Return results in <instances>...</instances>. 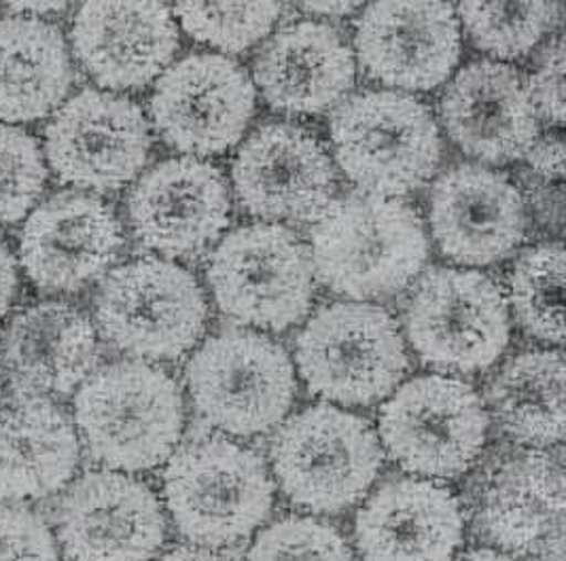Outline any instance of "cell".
<instances>
[{
    "mask_svg": "<svg viewBox=\"0 0 566 561\" xmlns=\"http://www.w3.org/2000/svg\"><path fill=\"white\" fill-rule=\"evenodd\" d=\"M310 237L314 276L355 301L403 290L429 256L424 223L412 204L363 191L327 205Z\"/></svg>",
    "mask_w": 566,
    "mask_h": 561,
    "instance_id": "obj_1",
    "label": "cell"
},
{
    "mask_svg": "<svg viewBox=\"0 0 566 561\" xmlns=\"http://www.w3.org/2000/svg\"><path fill=\"white\" fill-rule=\"evenodd\" d=\"M185 426L177 382L145 360L96 369L75 394V431L106 470L143 473L170 458Z\"/></svg>",
    "mask_w": 566,
    "mask_h": 561,
    "instance_id": "obj_2",
    "label": "cell"
},
{
    "mask_svg": "<svg viewBox=\"0 0 566 561\" xmlns=\"http://www.w3.org/2000/svg\"><path fill=\"white\" fill-rule=\"evenodd\" d=\"M164 498L180 534L217 549L249 538L268 519L274 485L253 449L205 436L170 456Z\"/></svg>",
    "mask_w": 566,
    "mask_h": 561,
    "instance_id": "obj_3",
    "label": "cell"
},
{
    "mask_svg": "<svg viewBox=\"0 0 566 561\" xmlns=\"http://www.w3.org/2000/svg\"><path fill=\"white\" fill-rule=\"evenodd\" d=\"M332 145L342 172L363 193L401 198L431 179L441 138L431 110L408 94L360 92L332 117Z\"/></svg>",
    "mask_w": 566,
    "mask_h": 561,
    "instance_id": "obj_4",
    "label": "cell"
},
{
    "mask_svg": "<svg viewBox=\"0 0 566 561\" xmlns=\"http://www.w3.org/2000/svg\"><path fill=\"white\" fill-rule=\"evenodd\" d=\"M382 459L369 422L334 405L295 413L272 443V468L284 496L312 512L334 515L357 505Z\"/></svg>",
    "mask_w": 566,
    "mask_h": 561,
    "instance_id": "obj_5",
    "label": "cell"
},
{
    "mask_svg": "<svg viewBox=\"0 0 566 561\" xmlns=\"http://www.w3.org/2000/svg\"><path fill=\"white\" fill-rule=\"evenodd\" d=\"M295 358L312 394L348 407L387 399L408 371L395 318L359 301L321 307L300 332Z\"/></svg>",
    "mask_w": 566,
    "mask_h": 561,
    "instance_id": "obj_6",
    "label": "cell"
},
{
    "mask_svg": "<svg viewBox=\"0 0 566 561\" xmlns=\"http://www.w3.org/2000/svg\"><path fill=\"white\" fill-rule=\"evenodd\" d=\"M202 286L172 261L143 256L106 274L96 295V325L119 352L143 360H175L205 335Z\"/></svg>",
    "mask_w": 566,
    "mask_h": 561,
    "instance_id": "obj_7",
    "label": "cell"
},
{
    "mask_svg": "<svg viewBox=\"0 0 566 561\" xmlns=\"http://www.w3.org/2000/svg\"><path fill=\"white\" fill-rule=\"evenodd\" d=\"M185 375L198 415L233 436L279 426L297 388L283 346L244 329L210 337L187 362Z\"/></svg>",
    "mask_w": 566,
    "mask_h": 561,
    "instance_id": "obj_8",
    "label": "cell"
},
{
    "mask_svg": "<svg viewBox=\"0 0 566 561\" xmlns=\"http://www.w3.org/2000/svg\"><path fill=\"white\" fill-rule=\"evenodd\" d=\"M207 278L226 316L268 331H284L308 314L316 280L308 246L274 223L247 225L223 237Z\"/></svg>",
    "mask_w": 566,
    "mask_h": 561,
    "instance_id": "obj_9",
    "label": "cell"
},
{
    "mask_svg": "<svg viewBox=\"0 0 566 561\" xmlns=\"http://www.w3.org/2000/svg\"><path fill=\"white\" fill-rule=\"evenodd\" d=\"M510 331L503 290L473 269H429L406 306V332L416 354L448 373L492 367L505 352Z\"/></svg>",
    "mask_w": 566,
    "mask_h": 561,
    "instance_id": "obj_10",
    "label": "cell"
},
{
    "mask_svg": "<svg viewBox=\"0 0 566 561\" xmlns=\"http://www.w3.org/2000/svg\"><path fill=\"white\" fill-rule=\"evenodd\" d=\"M489 426V411L473 385L448 375L413 378L380 409L388 456L431 479L467 473L486 445Z\"/></svg>",
    "mask_w": 566,
    "mask_h": 561,
    "instance_id": "obj_11",
    "label": "cell"
},
{
    "mask_svg": "<svg viewBox=\"0 0 566 561\" xmlns=\"http://www.w3.org/2000/svg\"><path fill=\"white\" fill-rule=\"evenodd\" d=\"M151 129L138 104L103 89H83L62 104L45 128L53 174L90 191H117L140 174Z\"/></svg>",
    "mask_w": 566,
    "mask_h": 561,
    "instance_id": "obj_12",
    "label": "cell"
},
{
    "mask_svg": "<svg viewBox=\"0 0 566 561\" xmlns=\"http://www.w3.org/2000/svg\"><path fill=\"white\" fill-rule=\"evenodd\" d=\"M255 113V85L221 53H191L168 66L155 85L151 119L166 145L180 154L232 149Z\"/></svg>",
    "mask_w": 566,
    "mask_h": 561,
    "instance_id": "obj_13",
    "label": "cell"
},
{
    "mask_svg": "<svg viewBox=\"0 0 566 561\" xmlns=\"http://www.w3.org/2000/svg\"><path fill=\"white\" fill-rule=\"evenodd\" d=\"M55 534L69 561H154L166 517L149 485L128 473L92 470L62 494Z\"/></svg>",
    "mask_w": 566,
    "mask_h": 561,
    "instance_id": "obj_14",
    "label": "cell"
},
{
    "mask_svg": "<svg viewBox=\"0 0 566 561\" xmlns=\"http://www.w3.org/2000/svg\"><path fill=\"white\" fill-rule=\"evenodd\" d=\"M233 191L263 221H316L334 202L337 177L325 145L302 126L265 124L238 149Z\"/></svg>",
    "mask_w": 566,
    "mask_h": 561,
    "instance_id": "obj_15",
    "label": "cell"
},
{
    "mask_svg": "<svg viewBox=\"0 0 566 561\" xmlns=\"http://www.w3.org/2000/svg\"><path fill=\"white\" fill-rule=\"evenodd\" d=\"M232 216L223 172L198 157H172L147 170L128 195V219L136 240L166 256L205 253Z\"/></svg>",
    "mask_w": 566,
    "mask_h": 561,
    "instance_id": "obj_16",
    "label": "cell"
},
{
    "mask_svg": "<svg viewBox=\"0 0 566 561\" xmlns=\"http://www.w3.org/2000/svg\"><path fill=\"white\" fill-rule=\"evenodd\" d=\"M124 246L115 210L81 191L55 193L28 214L20 261L45 293H75L113 265Z\"/></svg>",
    "mask_w": 566,
    "mask_h": 561,
    "instance_id": "obj_17",
    "label": "cell"
},
{
    "mask_svg": "<svg viewBox=\"0 0 566 561\" xmlns=\"http://www.w3.org/2000/svg\"><path fill=\"white\" fill-rule=\"evenodd\" d=\"M355 47L367 77L427 92L459 64L461 22L446 2H374L357 22Z\"/></svg>",
    "mask_w": 566,
    "mask_h": 561,
    "instance_id": "obj_18",
    "label": "cell"
},
{
    "mask_svg": "<svg viewBox=\"0 0 566 561\" xmlns=\"http://www.w3.org/2000/svg\"><path fill=\"white\" fill-rule=\"evenodd\" d=\"M429 219L439 251L461 265H492L514 253L526 208L512 180L478 163H459L433 184Z\"/></svg>",
    "mask_w": 566,
    "mask_h": 561,
    "instance_id": "obj_19",
    "label": "cell"
},
{
    "mask_svg": "<svg viewBox=\"0 0 566 561\" xmlns=\"http://www.w3.org/2000/svg\"><path fill=\"white\" fill-rule=\"evenodd\" d=\"M446 131L464 154L486 163H512L539 136V113L520 73L494 60L464 66L439 103Z\"/></svg>",
    "mask_w": 566,
    "mask_h": 561,
    "instance_id": "obj_20",
    "label": "cell"
},
{
    "mask_svg": "<svg viewBox=\"0 0 566 561\" xmlns=\"http://www.w3.org/2000/svg\"><path fill=\"white\" fill-rule=\"evenodd\" d=\"M71 36L83 71L113 92L145 87L179 50L172 9L159 2H87Z\"/></svg>",
    "mask_w": 566,
    "mask_h": 561,
    "instance_id": "obj_21",
    "label": "cell"
},
{
    "mask_svg": "<svg viewBox=\"0 0 566 561\" xmlns=\"http://www.w3.org/2000/svg\"><path fill=\"white\" fill-rule=\"evenodd\" d=\"M463 530V510L450 487L397 477L359 510L355 540L363 561H452Z\"/></svg>",
    "mask_w": 566,
    "mask_h": 561,
    "instance_id": "obj_22",
    "label": "cell"
},
{
    "mask_svg": "<svg viewBox=\"0 0 566 561\" xmlns=\"http://www.w3.org/2000/svg\"><path fill=\"white\" fill-rule=\"evenodd\" d=\"M98 358V332L69 304L27 307L0 332V371L15 394L66 396L96 371Z\"/></svg>",
    "mask_w": 566,
    "mask_h": 561,
    "instance_id": "obj_23",
    "label": "cell"
},
{
    "mask_svg": "<svg viewBox=\"0 0 566 561\" xmlns=\"http://www.w3.org/2000/svg\"><path fill=\"white\" fill-rule=\"evenodd\" d=\"M253 73L272 108L321 115L350 92L355 57L334 27L304 20L281 28L263 45Z\"/></svg>",
    "mask_w": 566,
    "mask_h": 561,
    "instance_id": "obj_24",
    "label": "cell"
},
{
    "mask_svg": "<svg viewBox=\"0 0 566 561\" xmlns=\"http://www.w3.org/2000/svg\"><path fill=\"white\" fill-rule=\"evenodd\" d=\"M478 528L510 553H535L565 530L563 447L531 449L505 459L492 475L478 505Z\"/></svg>",
    "mask_w": 566,
    "mask_h": 561,
    "instance_id": "obj_25",
    "label": "cell"
},
{
    "mask_svg": "<svg viewBox=\"0 0 566 561\" xmlns=\"http://www.w3.org/2000/svg\"><path fill=\"white\" fill-rule=\"evenodd\" d=\"M75 426L50 399L15 394L0 405V502L43 500L77 473Z\"/></svg>",
    "mask_w": 566,
    "mask_h": 561,
    "instance_id": "obj_26",
    "label": "cell"
},
{
    "mask_svg": "<svg viewBox=\"0 0 566 561\" xmlns=\"http://www.w3.org/2000/svg\"><path fill=\"white\" fill-rule=\"evenodd\" d=\"M73 85L62 30L43 18H0V124L48 117Z\"/></svg>",
    "mask_w": 566,
    "mask_h": 561,
    "instance_id": "obj_27",
    "label": "cell"
},
{
    "mask_svg": "<svg viewBox=\"0 0 566 561\" xmlns=\"http://www.w3.org/2000/svg\"><path fill=\"white\" fill-rule=\"evenodd\" d=\"M489 407L501 431L533 449L565 438V360L558 350L510 358L489 385Z\"/></svg>",
    "mask_w": 566,
    "mask_h": 561,
    "instance_id": "obj_28",
    "label": "cell"
},
{
    "mask_svg": "<svg viewBox=\"0 0 566 561\" xmlns=\"http://www.w3.org/2000/svg\"><path fill=\"white\" fill-rule=\"evenodd\" d=\"M563 290L565 246L563 242L537 244L517 256L510 274V301L522 329L541 341L563 343Z\"/></svg>",
    "mask_w": 566,
    "mask_h": 561,
    "instance_id": "obj_29",
    "label": "cell"
},
{
    "mask_svg": "<svg viewBox=\"0 0 566 561\" xmlns=\"http://www.w3.org/2000/svg\"><path fill=\"white\" fill-rule=\"evenodd\" d=\"M475 47L501 60L531 52L558 24V2H463L457 9Z\"/></svg>",
    "mask_w": 566,
    "mask_h": 561,
    "instance_id": "obj_30",
    "label": "cell"
},
{
    "mask_svg": "<svg viewBox=\"0 0 566 561\" xmlns=\"http://www.w3.org/2000/svg\"><path fill=\"white\" fill-rule=\"evenodd\" d=\"M283 13V4H202L185 2L172 9L180 27L196 41L223 52H244L259 43Z\"/></svg>",
    "mask_w": 566,
    "mask_h": 561,
    "instance_id": "obj_31",
    "label": "cell"
},
{
    "mask_svg": "<svg viewBox=\"0 0 566 561\" xmlns=\"http://www.w3.org/2000/svg\"><path fill=\"white\" fill-rule=\"evenodd\" d=\"M48 180L41 145L18 126L0 124V225L22 221Z\"/></svg>",
    "mask_w": 566,
    "mask_h": 561,
    "instance_id": "obj_32",
    "label": "cell"
},
{
    "mask_svg": "<svg viewBox=\"0 0 566 561\" xmlns=\"http://www.w3.org/2000/svg\"><path fill=\"white\" fill-rule=\"evenodd\" d=\"M247 561H355V555L334 526L284 517L258 536Z\"/></svg>",
    "mask_w": 566,
    "mask_h": 561,
    "instance_id": "obj_33",
    "label": "cell"
},
{
    "mask_svg": "<svg viewBox=\"0 0 566 561\" xmlns=\"http://www.w3.org/2000/svg\"><path fill=\"white\" fill-rule=\"evenodd\" d=\"M0 561H60L57 540L39 512L0 505Z\"/></svg>",
    "mask_w": 566,
    "mask_h": 561,
    "instance_id": "obj_34",
    "label": "cell"
},
{
    "mask_svg": "<svg viewBox=\"0 0 566 561\" xmlns=\"http://www.w3.org/2000/svg\"><path fill=\"white\" fill-rule=\"evenodd\" d=\"M531 98L549 126L565 124V39L556 36L543 53L528 85Z\"/></svg>",
    "mask_w": 566,
    "mask_h": 561,
    "instance_id": "obj_35",
    "label": "cell"
},
{
    "mask_svg": "<svg viewBox=\"0 0 566 561\" xmlns=\"http://www.w3.org/2000/svg\"><path fill=\"white\" fill-rule=\"evenodd\" d=\"M528 166L533 172L545 180H560L565 177V147H563V134L547 131L539 134L531 149L526 151Z\"/></svg>",
    "mask_w": 566,
    "mask_h": 561,
    "instance_id": "obj_36",
    "label": "cell"
},
{
    "mask_svg": "<svg viewBox=\"0 0 566 561\" xmlns=\"http://www.w3.org/2000/svg\"><path fill=\"white\" fill-rule=\"evenodd\" d=\"M18 288H20L18 261L4 244V240H0V318L13 306Z\"/></svg>",
    "mask_w": 566,
    "mask_h": 561,
    "instance_id": "obj_37",
    "label": "cell"
},
{
    "mask_svg": "<svg viewBox=\"0 0 566 561\" xmlns=\"http://www.w3.org/2000/svg\"><path fill=\"white\" fill-rule=\"evenodd\" d=\"M9 9L13 15H28V18H43L50 13H60L66 9V2H11Z\"/></svg>",
    "mask_w": 566,
    "mask_h": 561,
    "instance_id": "obj_38",
    "label": "cell"
},
{
    "mask_svg": "<svg viewBox=\"0 0 566 561\" xmlns=\"http://www.w3.org/2000/svg\"><path fill=\"white\" fill-rule=\"evenodd\" d=\"M157 561H228L205 547H177Z\"/></svg>",
    "mask_w": 566,
    "mask_h": 561,
    "instance_id": "obj_39",
    "label": "cell"
},
{
    "mask_svg": "<svg viewBox=\"0 0 566 561\" xmlns=\"http://www.w3.org/2000/svg\"><path fill=\"white\" fill-rule=\"evenodd\" d=\"M302 9L314 15H350L359 9V2H304Z\"/></svg>",
    "mask_w": 566,
    "mask_h": 561,
    "instance_id": "obj_40",
    "label": "cell"
},
{
    "mask_svg": "<svg viewBox=\"0 0 566 561\" xmlns=\"http://www.w3.org/2000/svg\"><path fill=\"white\" fill-rule=\"evenodd\" d=\"M535 553L539 561H565V530L549 536Z\"/></svg>",
    "mask_w": 566,
    "mask_h": 561,
    "instance_id": "obj_41",
    "label": "cell"
},
{
    "mask_svg": "<svg viewBox=\"0 0 566 561\" xmlns=\"http://www.w3.org/2000/svg\"><path fill=\"white\" fill-rule=\"evenodd\" d=\"M457 561H515L514 558L501 553V551H494V549H475V551H469L464 553Z\"/></svg>",
    "mask_w": 566,
    "mask_h": 561,
    "instance_id": "obj_42",
    "label": "cell"
}]
</instances>
